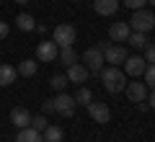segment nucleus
<instances>
[{
	"mask_svg": "<svg viewBox=\"0 0 155 142\" xmlns=\"http://www.w3.org/2000/svg\"><path fill=\"white\" fill-rule=\"evenodd\" d=\"M98 75H101V83H104V88L109 93H122L124 85H127V75H124V70H119V67H114V65L104 67Z\"/></svg>",
	"mask_w": 155,
	"mask_h": 142,
	"instance_id": "nucleus-1",
	"label": "nucleus"
},
{
	"mask_svg": "<svg viewBox=\"0 0 155 142\" xmlns=\"http://www.w3.org/2000/svg\"><path fill=\"white\" fill-rule=\"evenodd\" d=\"M153 26H155V16H153V11H147V8L134 11L132 18H129V28H132V31L147 34V31H153Z\"/></svg>",
	"mask_w": 155,
	"mask_h": 142,
	"instance_id": "nucleus-2",
	"label": "nucleus"
},
{
	"mask_svg": "<svg viewBox=\"0 0 155 142\" xmlns=\"http://www.w3.org/2000/svg\"><path fill=\"white\" fill-rule=\"evenodd\" d=\"M78 39V31L75 26H70V23H60V26L54 28V36H52V41L57 44V47H72Z\"/></svg>",
	"mask_w": 155,
	"mask_h": 142,
	"instance_id": "nucleus-3",
	"label": "nucleus"
},
{
	"mask_svg": "<svg viewBox=\"0 0 155 142\" xmlns=\"http://www.w3.org/2000/svg\"><path fill=\"white\" fill-rule=\"evenodd\" d=\"M52 101H54V114H62V116H72L75 114V106H78L75 96H67L65 91H60Z\"/></svg>",
	"mask_w": 155,
	"mask_h": 142,
	"instance_id": "nucleus-4",
	"label": "nucleus"
},
{
	"mask_svg": "<svg viewBox=\"0 0 155 142\" xmlns=\"http://www.w3.org/2000/svg\"><path fill=\"white\" fill-rule=\"evenodd\" d=\"M83 62H85V67H88V72H96L98 75L101 70H104V52H98L96 47H91V49H85L83 52Z\"/></svg>",
	"mask_w": 155,
	"mask_h": 142,
	"instance_id": "nucleus-5",
	"label": "nucleus"
},
{
	"mask_svg": "<svg viewBox=\"0 0 155 142\" xmlns=\"http://www.w3.org/2000/svg\"><path fill=\"white\" fill-rule=\"evenodd\" d=\"M60 57V47L54 41H39L36 47V60L39 62H54Z\"/></svg>",
	"mask_w": 155,
	"mask_h": 142,
	"instance_id": "nucleus-6",
	"label": "nucleus"
},
{
	"mask_svg": "<svg viewBox=\"0 0 155 142\" xmlns=\"http://www.w3.org/2000/svg\"><path fill=\"white\" fill-rule=\"evenodd\" d=\"M85 109H88V114H91V119H93V121H98V124H109V119H111L109 104H96V101H91Z\"/></svg>",
	"mask_w": 155,
	"mask_h": 142,
	"instance_id": "nucleus-7",
	"label": "nucleus"
},
{
	"mask_svg": "<svg viewBox=\"0 0 155 142\" xmlns=\"http://www.w3.org/2000/svg\"><path fill=\"white\" fill-rule=\"evenodd\" d=\"M124 93H127V98L132 101V104H142V101L147 98V85L140 83V80L127 83V85H124Z\"/></svg>",
	"mask_w": 155,
	"mask_h": 142,
	"instance_id": "nucleus-8",
	"label": "nucleus"
},
{
	"mask_svg": "<svg viewBox=\"0 0 155 142\" xmlns=\"http://www.w3.org/2000/svg\"><path fill=\"white\" fill-rule=\"evenodd\" d=\"M145 67H147L145 57L132 54V57H127V60H124V75H129V78H137V75H142V72H145Z\"/></svg>",
	"mask_w": 155,
	"mask_h": 142,
	"instance_id": "nucleus-9",
	"label": "nucleus"
},
{
	"mask_svg": "<svg viewBox=\"0 0 155 142\" xmlns=\"http://www.w3.org/2000/svg\"><path fill=\"white\" fill-rule=\"evenodd\" d=\"M127 49H124L122 44H116V47H109V49L104 52V62H109V65H114V67H119V65H124V60H127Z\"/></svg>",
	"mask_w": 155,
	"mask_h": 142,
	"instance_id": "nucleus-10",
	"label": "nucleus"
},
{
	"mask_svg": "<svg viewBox=\"0 0 155 142\" xmlns=\"http://www.w3.org/2000/svg\"><path fill=\"white\" fill-rule=\"evenodd\" d=\"M31 111L26 109V106H16V109L11 111V124L18 127V129H23V127H31Z\"/></svg>",
	"mask_w": 155,
	"mask_h": 142,
	"instance_id": "nucleus-11",
	"label": "nucleus"
},
{
	"mask_svg": "<svg viewBox=\"0 0 155 142\" xmlns=\"http://www.w3.org/2000/svg\"><path fill=\"white\" fill-rule=\"evenodd\" d=\"M129 34H132V28H129V23H124V21L111 23V28H109L111 41H127V39H129Z\"/></svg>",
	"mask_w": 155,
	"mask_h": 142,
	"instance_id": "nucleus-12",
	"label": "nucleus"
},
{
	"mask_svg": "<svg viewBox=\"0 0 155 142\" xmlns=\"http://www.w3.org/2000/svg\"><path fill=\"white\" fill-rule=\"evenodd\" d=\"M88 75H91L88 67L80 65V62H75V65L67 67V80H70V83H85V80H88Z\"/></svg>",
	"mask_w": 155,
	"mask_h": 142,
	"instance_id": "nucleus-13",
	"label": "nucleus"
},
{
	"mask_svg": "<svg viewBox=\"0 0 155 142\" xmlns=\"http://www.w3.org/2000/svg\"><path fill=\"white\" fill-rule=\"evenodd\" d=\"M119 0H93V8L98 16H114L116 11H119Z\"/></svg>",
	"mask_w": 155,
	"mask_h": 142,
	"instance_id": "nucleus-14",
	"label": "nucleus"
},
{
	"mask_svg": "<svg viewBox=\"0 0 155 142\" xmlns=\"http://www.w3.org/2000/svg\"><path fill=\"white\" fill-rule=\"evenodd\" d=\"M16 142H44V134L36 132L34 127H23V129H18Z\"/></svg>",
	"mask_w": 155,
	"mask_h": 142,
	"instance_id": "nucleus-15",
	"label": "nucleus"
},
{
	"mask_svg": "<svg viewBox=\"0 0 155 142\" xmlns=\"http://www.w3.org/2000/svg\"><path fill=\"white\" fill-rule=\"evenodd\" d=\"M16 78H18V70H16V67L0 65V88H5V85H11V83H16Z\"/></svg>",
	"mask_w": 155,
	"mask_h": 142,
	"instance_id": "nucleus-16",
	"label": "nucleus"
},
{
	"mask_svg": "<svg viewBox=\"0 0 155 142\" xmlns=\"http://www.w3.org/2000/svg\"><path fill=\"white\" fill-rule=\"evenodd\" d=\"M16 26L21 28V31H34V28H36V21H34V16H28V13H18Z\"/></svg>",
	"mask_w": 155,
	"mask_h": 142,
	"instance_id": "nucleus-17",
	"label": "nucleus"
},
{
	"mask_svg": "<svg viewBox=\"0 0 155 142\" xmlns=\"http://www.w3.org/2000/svg\"><path fill=\"white\" fill-rule=\"evenodd\" d=\"M62 137H65V132H62V127H57V124H49L44 129V142H62Z\"/></svg>",
	"mask_w": 155,
	"mask_h": 142,
	"instance_id": "nucleus-18",
	"label": "nucleus"
},
{
	"mask_svg": "<svg viewBox=\"0 0 155 142\" xmlns=\"http://www.w3.org/2000/svg\"><path fill=\"white\" fill-rule=\"evenodd\" d=\"M18 75H23V78H31V75H36V70H39V65L34 60H23V62H18Z\"/></svg>",
	"mask_w": 155,
	"mask_h": 142,
	"instance_id": "nucleus-19",
	"label": "nucleus"
},
{
	"mask_svg": "<svg viewBox=\"0 0 155 142\" xmlns=\"http://www.w3.org/2000/svg\"><path fill=\"white\" fill-rule=\"evenodd\" d=\"M57 60L65 62V65L70 67V65H75V62H78V52L72 49V47H60V57H57Z\"/></svg>",
	"mask_w": 155,
	"mask_h": 142,
	"instance_id": "nucleus-20",
	"label": "nucleus"
},
{
	"mask_svg": "<svg viewBox=\"0 0 155 142\" xmlns=\"http://www.w3.org/2000/svg\"><path fill=\"white\" fill-rule=\"evenodd\" d=\"M91 101H93V93H91V88H85V85H83L80 91L75 93V104H78V106H88Z\"/></svg>",
	"mask_w": 155,
	"mask_h": 142,
	"instance_id": "nucleus-21",
	"label": "nucleus"
},
{
	"mask_svg": "<svg viewBox=\"0 0 155 142\" xmlns=\"http://www.w3.org/2000/svg\"><path fill=\"white\" fill-rule=\"evenodd\" d=\"M127 41L132 44L134 49H145V47H147V36H145V34H140V31H132Z\"/></svg>",
	"mask_w": 155,
	"mask_h": 142,
	"instance_id": "nucleus-22",
	"label": "nucleus"
},
{
	"mask_svg": "<svg viewBox=\"0 0 155 142\" xmlns=\"http://www.w3.org/2000/svg\"><path fill=\"white\" fill-rule=\"evenodd\" d=\"M67 83H70V80H67V75H52V80H49V85L54 88L57 93H60V91H65V88H67Z\"/></svg>",
	"mask_w": 155,
	"mask_h": 142,
	"instance_id": "nucleus-23",
	"label": "nucleus"
},
{
	"mask_svg": "<svg viewBox=\"0 0 155 142\" xmlns=\"http://www.w3.org/2000/svg\"><path fill=\"white\" fill-rule=\"evenodd\" d=\"M142 75H145V85H147V88H153V91H155V65H147V67H145V72H142Z\"/></svg>",
	"mask_w": 155,
	"mask_h": 142,
	"instance_id": "nucleus-24",
	"label": "nucleus"
},
{
	"mask_svg": "<svg viewBox=\"0 0 155 142\" xmlns=\"http://www.w3.org/2000/svg\"><path fill=\"white\" fill-rule=\"evenodd\" d=\"M31 127H34L36 132H41V134H44V129L49 127V121H47V116H34V119H31Z\"/></svg>",
	"mask_w": 155,
	"mask_h": 142,
	"instance_id": "nucleus-25",
	"label": "nucleus"
},
{
	"mask_svg": "<svg viewBox=\"0 0 155 142\" xmlns=\"http://www.w3.org/2000/svg\"><path fill=\"white\" fill-rule=\"evenodd\" d=\"M122 3L129 8V11H140V8L147 5V0H122Z\"/></svg>",
	"mask_w": 155,
	"mask_h": 142,
	"instance_id": "nucleus-26",
	"label": "nucleus"
},
{
	"mask_svg": "<svg viewBox=\"0 0 155 142\" xmlns=\"http://www.w3.org/2000/svg\"><path fill=\"white\" fill-rule=\"evenodd\" d=\"M145 62L155 65V44H147V47H145Z\"/></svg>",
	"mask_w": 155,
	"mask_h": 142,
	"instance_id": "nucleus-27",
	"label": "nucleus"
},
{
	"mask_svg": "<svg viewBox=\"0 0 155 142\" xmlns=\"http://www.w3.org/2000/svg\"><path fill=\"white\" fill-rule=\"evenodd\" d=\"M41 111H44V114H54V101L47 98L44 104H41Z\"/></svg>",
	"mask_w": 155,
	"mask_h": 142,
	"instance_id": "nucleus-28",
	"label": "nucleus"
},
{
	"mask_svg": "<svg viewBox=\"0 0 155 142\" xmlns=\"http://www.w3.org/2000/svg\"><path fill=\"white\" fill-rule=\"evenodd\" d=\"M8 34H11V26H8L5 21H0V39H5Z\"/></svg>",
	"mask_w": 155,
	"mask_h": 142,
	"instance_id": "nucleus-29",
	"label": "nucleus"
},
{
	"mask_svg": "<svg viewBox=\"0 0 155 142\" xmlns=\"http://www.w3.org/2000/svg\"><path fill=\"white\" fill-rule=\"evenodd\" d=\"M150 109H153V111H155V91H153V93H150Z\"/></svg>",
	"mask_w": 155,
	"mask_h": 142,
	"instance_id": "nucleus-30",
	"label": "nucleus"
},
{
	"mask_svg": "<svg viewBox=\"0 0 155 142\" xmlns=\"http://www.w3.org/2000/svg\"><path fill=\"white\" fill-rule=\"evenodd\" d=\"M13 3H21V5H26V3H28V0H13Z\"/></svg>",
	"mask_w": 155,
	"mask_h": 142,
	"instance_id": "nucleus-31",
	"label": "nucleus"
},
{
	"mask_svg": "<svg viewBox=\"0 0 155 142\" xmlns=\"http://www.w3.org/2000/svg\"><path fill=\"white\" fill-rule=\"evenodd\" d=\"M147 3H150V5H153V8H155V0H147Z\"/></svg>",
	"mask_w": 155,
	"mask_h": 142,
	"instance_id": "nucleus-32",
	"label": "nucleus"
}]
</instances>
